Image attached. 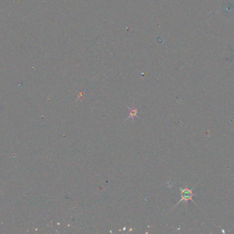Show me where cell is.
Masks as SVG:
<instances>
[{
    "mask_svg": "<svg viewBox=\"0 0 234 234\" xmlns=\"http://www.w3.org/2000/svg\"><path fill=\"white\" fill-rule=\"evenodd\" d=\"M180 192H181V199L179 200V201L177 205L179 204V203L182 202V201H184L185 204H188V202L189 200H191L192 202L194 203L193 199H192V197H193V196L194 195L193 192H192V190H190L189 188L188 187V186H186L185 188L180 187Z\"/></svg>",
    "mask_w": 234,
    "mask_h": 234,
    "instance_id": "obj_1",
    "label": "cell"
},
{
    "mask_svg": "<svg viewBox=\"0 0 234 234\" xmlns=\"http://www.w3.org/2000/svg\"><path fill=\"white\" fill-rule=\"evenodd\" d=\"M129 111H130V115H129L128 118L132 117L133 120L134 119V117H138V109L133 108V109H130L128 108Z\"/></svg>",
    "mask_w": 234,
    "mask_h": 234,
    "instance_id": "obj_2",
    "label": "cell"
}]
</instances>
